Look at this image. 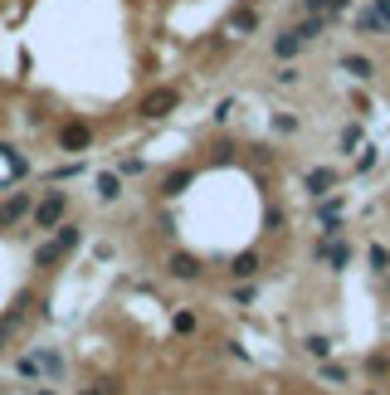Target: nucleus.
Here are the masks:
<instances>
[{
	"label": "nucleus",
	"mask_w": 390,
	"mask_h": 395,
	"mask_svg": "<svg viewBox=\"0 0 390 395\" xmlns=\"http://www.w3.org/2000/svg\"><path fill=\"white\" fill-rule=\"evenodd\" d=\"M79 239H83V229H79V225H64V229H59V234H54V239L39 249V264H59V259H64V254H69Z\"/></svg>",
	"instance_id": "nucleus-1"
},
{
	"label": "nucleus",
	"mask_w": 390,
	"mask_h": 395,
	"mask_svg": "<svg viewBox=\"0 0 390 395\" xmlns=\"http://www.w3.org/2000/svg\"><path fill=\"white\" fill-rule=\"evenodd\" d=\"M64 196H44L34 205V229H59V220H64Z\"/></svg>",
	"instance_id": "nucleus-2"
},
{
	"label": "nucleus",
	"mask_w": 390,
	"mask_h": 395,
	"mask_svg": "<svg viewBox=\"0 0 390 395\" xmlns=\"http://www.w3.org/2000/svg\"><path fill=\"white\" fill-rule=\"evenodd\" d=\"M171 107H176V93H171V88H161V93H152V98L142 102L147 117H161V112H171Z\"/></svg>",
	"instance_id": "nucleus-3"
},
{
	"label": "nucleus",
	"mask_w": 390,
	"mask_h": 395,
	"mask_svg": "<svg viewBox=\"0 0 390 395\" xmlns=\"http://www.w3.org/2000/svg\"><path fill=\"white\" fill-rule=\"evenodd\" d=\"M59 142H64V152H83V147H88V127H83V122H69Z\"/></svg>",
	"instance_id": "nucleus-4"
},
{
	"label": "nucleus",
	"mask_w": 390,
	"mask_h": 395,
	"mask_svg": "<svg viewBox=\"0 0 390 395\" xmlns=\"http://www.w3.org/2000/svg\"><path fill=\"white\" fill-rule=\"evenodd\" d=\"M171 274L176 279H200V259L195 254H171Z\"/></svg>",
	"instance_id": "nucleus-5"
},
{
	"label": "nucleus",
	"mask_w": 390,
	"mask_h": 395,
	"mask_svg": "<svg viewBox=\"0 0 390 395\" xmlns=\"http://www.w3.org/2000/svg\"><path fill=\"white\" fill-rule=\"evenodd\" d=\"M332 186H337V171H327V166H322V171H312V176H307V191H312V196H327V191H332Z\"/></svg>",
	"instance_id": "nucleus-6"
},
{
	"label": "nucleus",
	"mask_w": 390,
	"mask_h": 395,
	"mask_svg": "<svg viewBox=\"0 0 390 395\" xmlns=\"http://www.w3.org/2000/svg\"><path fill=\"white\" fill-rule=\"evenodd\" d=\"M322 25H327V20H322V15H312V20H302V25H297V29H292V34H297V44H312V39H317V34H322Z\"/></svg>",
	"instance_id": "nucleus-7"
},
{
	"label": "nucleus",
	"mask_w": 390,
	"mask_h": 395,
	"mask_svg": "<svg viewBox=\"0 0 390 395\" xmlns=\"http://www.w3.org/2000/svg\"><path fill=\"white\" fill-rule=\"evenodd\" d=\"M25 210H29V200H25V196L5 200V205H0V225H15V220H20V215H25Z\"/></svg>",
	"instance_id": "nucleus-8"
},
{
	"label": "nucleus",
	"mask_w": 390,
	"mask_h": 395,
	"mask_svg": "<svg viewBox=\"0 0 390 395\" xmlns=\"http://www.w3.org/2000/svg\"><path fill=\"white\" fill-rule=\"evenodd\" d=\"M229 274H234V279H254V274H259V259H254V254H239V259L229 264Z\"/></svg>",
	"instance_id": "nucleus-9"
},
{
	"label": "nucleus",
	"mask_w": 390,
	"mask_h": 395,
	"mask_svg": "<svg viewBox=\"0 0 390 395\" xmlns=\"http://www.w3.org/2000/svg\"><path fill=\"white\" fill-rule=\"evenodd\" d=\"M274 54H278V59H292V54H297V34H278V39H274Z\"/></svg>",
	"instance_id": "nucleus-10"
},
{
	"label": "nucleus",
	"mask_w": 390,
	"mask_h": 395,
	"mask_svg": "<svg viewBox=\"0 0 390 395\" xmlns=\"http://www.w3.org/2000/svg\"><path fill=\"white\" fill-rule=\"evenodd\" d=\"M117 191H122V181H117L112 171H102V176H98V196H102V200H112Z\"/></svg>",
	"instance_id": "nucleus-11"
},
{
	"label": "nucleus",
	"mask_w": 390,
	"mask_h": 395,
	"mask_svg": "<svg viewBox=\"0 0 390 395\" xmlns=\"http://www.w3.org/2000/svg\"><path fill=\"white\" fill-rule=\"evenodd\" d=\"M347 74H356V79H371V59H361V54H356V59H347Z\"/></svg>",
	"instance_id": "nucleus-12"
},
{
	"label": "nucleus",
	"mask_w": 390,
	"mask_h": 395,
	"mask_svg": "<svg viewBox=\"0 0 390 395\" xmlns=\"http://www.w3.org/2000/svg\"><path fill=\"white\" fill-rule=\"evenodd\" d=\"M186 181H191V171H176V176H166V186H161V191H166V196H176Z\"/></svg>",
	"instance_id": "nucleus-13"
},
{
	"label": "nucleus",
	"mask_w": 390,
	"mask_h": 395,
	"mask_svg": "<svg viewBox=\"0 0 390 395\" xmlns=\"http://www.w3.org/2000/svg\"><path fill=\"white\" fill-rule=\"evenodd\" d=\"M176 332L191 337V332H195V312H176Z\"/></svg>",
	"instance_id": "nucleus-14"
},
{
	"label": "nucleus",
	"mask_w": 390,
	"mask_h": 395,
	"mask_svg": "<svg viewBox=\"0 0 390 395\" xmlns=\"http://www.w3.org/2000/svg\"><path fill=\"white\" fill-rule=\"evenodd\" d=\"M307 352H312V356H327L332 342H327V337H307Z\"/></svg>",
	"instance_id": "nucleus-15"
},
{
	"label": "nucleus",
	"mask_w": 390,
	"mask_h": 395,
	"mask_svg": "<svg viewBox=\"0 0 390 395\" xmlns=\"http://www.w3.org/2000/svg\"><path fill=\"white\" fill-rule=\"evenodd\" d=\"M342 147H347V152L361 147V127H347V132H342Z\"/></svg>",
	"instance_id": "nucleus-16"
},
{
	"label": "nucleus",
	"mask_w": 390,
	"mask_h": 395,
	"mask_svg": "<svg viewBox=\"0 0 390 395\" xmlns=\"http://www.w3.org/2000/svg\"><path fill=\"white\" fill-rule=\"evenodd\" d=\"M234 29H254V10H239L234 15Z\"/></svg>",
	"instance_id": "nucleus-17"
},
{
	"label": "nucleus",
	"mask_w": 390,
	"mask_h": 395,
	"mask_svg": "<svg viewBox=\"0 0 390 395\" xmlns=\"http://www.w3.org/2000/svg\"><path fill=\"white\" fill-rule=\"evenodd\" d=\"M371 264H376V269H390V254H386V249H381V244L371 249Z\"/></svg>",
	"instance_id": "nucleus-18"
},
{
	"label": "nucleus",
	"mask_w": 390,
	"mask_h": 395,
	"mask_svg": "<svg viewBox=\"0 0 390 395\" xmlns=\"http://www.w3.org/2000/svg\"><path fill=\"white\" fill-rule=\"evenodd\" d=\"M302 5H307L312 15H322V10H332V0H302Z\"/></svg>",
	"instance_id": "nucleus-19"
},
{
	"label": "nucleus",
	"mask_w": 390,
	"mask_h": 395,
	"mask_svg": "<svg viewBox=\"0 0 390 395\" xmlns=\"http://www.w3.org/2000/svg\"><path fill=\"white\" fill-rule=\"evenodd\" d=\"M107 391H112V386H98V391H79V395H107Z\"/></svg>",
	"instance_id": "nucleus-20"
},
{
	"label": "nucleus",
	"mask_w": 390,
	"mask_h": 395,
	"mask_svg": "<svg viewBox=\"0 0 390 395\" xmlns=\"http://www.w3.org/2000/svg\"><path fill=\"white\" fill-rule=\"evenodd\" d=\"M342 5H351V0H332V10H342Z\"/></svg>",
	"instance_id": "nucleus-21"
},
{
	"label": "nucleus",
	"mask_w": 390,
	"mask_h": 395,
	"mask_svg": "<svg viewBox=\"0 0 390 395\" xmlns=\"http://www.w3.org/2000/svg\"><path fill=\"white\" fill-rule=\"evenodd\" d=\"M34 395H54V391H34Z\"/></svg>",
	"instance_id": "nucleus-22"
}]
</instances>
